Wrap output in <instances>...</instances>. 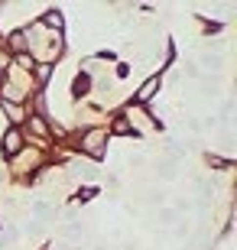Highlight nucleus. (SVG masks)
Returning <instances> with one entry per match:
<instances>
[{"label":"nucleus","mask_w":237,"mask_h":250,"mask_svg":"<svg viewBox=\"0 0 237 250\" xmlns=\"http://www.w3.org/2000/svg\"><path fill=\"white\" fill-rule=\"evenodd\" d=\"M104 143H108V130H88V133L82 137V149L88 153V156H94V159H101Z\"/></svg>","instance_id":"obj_1"},{"label":"nucleus","mask_w":237,"mask_h":250,"mask_svg":"<svg viewBox=\"0 0 237 250\" xmlns=\"http://www.w3.org/2000/svg\"><path fill=\"white\" fill-rule=\"evenodd\" d=\"M0 149H3V156H20V149H23V130L20 127H10L3 130V143H0Z\"/></svg>","instance_id":"obj_2"},{"label":"nucleus","mask_w":237,"mask_h":250,"mask_svg":"<svg viewBox=\"0 0 237 250\" xmlns=\"http://www.w3.org/2000/svg\"><path fill=\"white\" fill-rule=\"evenodd\" d=\"M159 84H163V75H150L143 82V88L137 91V104H150L156 98V91H159Z\"/></svg>","instance_id":"obj_3"},{"label":"nucleus","mask_w":237,"mask_h":250,"mask_svg":"<svg viewBox=\"0 0 237 250\" xmlns=\"http://www.w3.org/2000/svg\"><path fill=\"white\" fill-rule=\"evenodd\" d=\"M39 26L52 29V33H62V13H59V10H46V17H43Z\"/></svg>","instance_id":"obj_4"},{"label":"nucleus","mask_w":237,"mask_h":250,"mask_svg":"<svg viewBox=\"0 0 237 250\" xmlns=\"http://www.w3.org/2000/svg\"><path fill=\"white\" fill-rule=\"evenodd\" d=\"M3 111L10 114V121H13V124H20L23 117H26V111H23V107H17V101H3Z\"/></svg>","instance_id":"obj_5"},{"label":"nucleus","mask_w":237,"mask_h":250,"mask_svg":"<svg viewBox=\"0 0 237 250\" xmlns=\"http://www.w3.org/2000/svg\"><path fill=\"white\" fill-rule=\"evenodd\" d=\"M29 127H33V133H39V137H43V133H49L46 121H43L39 114H29Z\"/></svg>","instance_id":"obj_6"},{"label":"nucleus","mask_w":237,"mask_h":250,"mask_svg":"<svg viewBox=\"0 0 237 250\" xmlns=\"http://www.w3.org/2000/svg\"><path fill=\"white\" fill-rule=\"evenodd\" d=\"M75 94H85L88 91V75H78V78H75V88H72Z\"/></svg>","instance_id":"obj_7"}]
</instances>
